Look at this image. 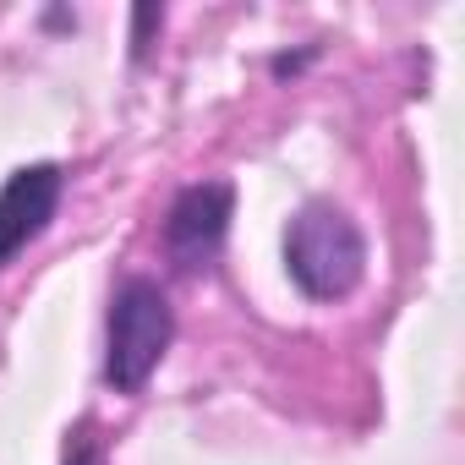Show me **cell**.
<instances>
[{
	"mask_svg": "<svg viewBox=\"0 0 465 465\" xmlns=\"http://www.w3.org/2000/svg\"><path fill=\"white\" fill-rule=\"evenodd\" d=\"M285 274L307 302H345L367 280V236L334 203H302L285 224Z\"/></svg>",
	"mask_w": 465,
	"mask_h": 465,
	"instance_id": "6da1fadb",
	"label": "cell"
},
{
	"mask_svg": "<svg viewBox=\"0 0 465 465\" xmlns=\"http://www.w3.org/2000/svg\"><path fill=\"white\" fill-rule=\"evenodd\" d=\"M175 340V307L159 280L126 274L104 312V383L115 394H143Z\"/></svg>",
	"mask_w": 465,
	"mask_h": 465,
	"instance_id": "7a4b0ae2",
	"label": "cell"
},
{
	"mask_svg": "<svg viewBox=\"0 0 465 465\" xmlns=\"http://www.w3.org/2000/svg\"><path fill=\"white\" fill-rule=\"evenodd\" d=\"M230 219H236V186L230 181H192L164 208V252L175 269L197 274L219 258Z\"/></svg>",
	"mask_w": 465,
	"mask_h": 465,
	"instance_id": "3957f363",
	"label": "cell"
},
{
	"mask_svg": "<svg viewBox=\"0 0 465 465\" xmlns=\"http://www.w3.org/2000/svg\"><path fill=\"white\" fill-rule=\"evenodd\" d=\"M61 197H66V170L61 164H23V170L6 175V186H0V269L17 252H28L50 230Z\"/></svg>",
	"mask_w": 465,
	"mask_h": 465,
	"instance_id": "277c9868",
	"label": "cell"
},
{
	"mask_svg": "<svg viewBox=\"0 0 465 465\" xmlns=\"http://www.w3.org/2000/svg\"><path fill=\"white\" fill-rule=\"evenodd\" d=\"M61 465H104V438H99V427H94L88 416L66 432V454H61Z\"/></svg>",
	"mask_w": 465,
	"mask_h": 465,
	"instance_id": "5b68a950",
	"label": "cell"
},
{
	"mask_svg": "<svg viewBox=\"0 0 465 465\" xmlns=\"http://www.w3.org/2000/svg\"><path fill=\"white\" fill-rule=\"evenodd\" d=\"M153 28H164V12H159V6H137V12H132V55H137V61H148V50H153L148 34H153Z\"/></svg>",
	"mask_w": 465,
	"mask_h": 465,
	"instance_id": "8992f818",
	"label": "cell"
}]
</instances>
